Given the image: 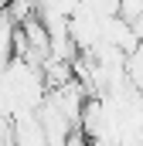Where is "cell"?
Wrapping results in <instances>:
<instances>
[{
  "instance_id": "1",
  "label": "cell",
  "mask_w": 143,
  "mask_h": 146,
  "mask_svg": "<svg viewBox=\"0 0 143 146\" xmlns=\"http://www.w3.org/2000/svg\"><path fill=\"white\" fill-rule=\"evenodd\" d=\"M78 10H85L99 21H109V17H119V0H82Z\"/></svg>"
},
{
  "instance_id": "2",
  "label": "cell",
  "mask_w": 143,
  "mask_h": 146,
  "mask_svg": "<svg viewBox=\"0 0 143 146\" xmlns=\"http://www.w3.org/2000/svg\"><path fill=\"white\" fill-rule=\"evenodd\" d=\"M7 3H10V0H0V7H7Z\"/></svg>"
}]
</instances>
